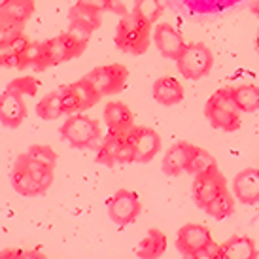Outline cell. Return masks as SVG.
Instances as JSON below:
<instances>
[{
	"mask_svg": "<svg viewBox=\"0 0 259 259\" xmlns=\"http://www.w3.org/2000/svg\"><path fill=\"white\" fill-rule=\"evenodd\" d=\"M174 14L187 21H214L248 6V0H165Z\"/></svg>",
	"mask_w": 259,
	"mask_h": 259,
	"instance_id": "obj_1",
	"label": "cell"
},
{
	"mask_svg": "<svg viewBox=\"0 0 259 259\" xmlns=\"http://www.w3.org/2000/svg\"><path fill=\"white\" fill-rule=\"evenodd\" d=\"M153 38V25L144 17L129 12L123 15L115 27V48L129 55H142L148 51Z\"/></svg>",
	"mask_w": 259,
	"mask_h": 259,
	"instance_id": "obj_2",
	"label": "cell"
},
{
	"mask_svg": "<svg viewBox=\"0 0 259 259\" xmlns=\"http://www.w3.org/2000/svg\"><path fill=\"white\" fill-rule=\"evenodd\" d=\"M87 48V42L79 40L72 32H63L59 36H53L46 42H40V59H38V66L34 72H42L48 70L51 66L63 65L66 61L79 57Z\"/></svg>",
	"mask_w": 259,
	"mask_h": 259,
	"instance_id": "obj_3",
	"label": "cell"
},
{
	"mask_svg": "<svg viewBox=\"0 0 259 259\" xmlns=\"http://www.w3.org/2000/svg\"><path fill=\"white\" fill-rule=\"evenodd\" d=\"M204 115L214 129L225 131V133H235L240 129L242 112L237 108V104L233 101L231 87L218 89L210 97L204 104Z\"/></svg>",
	"mask_w": 259,
	"mask_h": 259,
	"instance_id": "obj_4",
	"label": "cell"
},
{
	"mask_svg": "<svg viewBox=\"0 0 259 259\" xmlns=\"http://www.w3.org/2000/svg\"><path fill=\"white\" fill-rule=\"evenodd\" d=\"M61 138L76 150H97L102 140L101 125L83 114H72L61 125Z\"/></svg>",
	"mask_w": 259,
	"mask_h": 259,
	"instance_id": "obj_5",
	"label": "cell"
},
{
	"mask_svg": "<svg viewBox=\"0 0 259 259\" xmlns=\"http://www.w3.org/2000/svg\"><path fill=\"white\" fill-rule=\"evenodd\" d=\"M178 72L187 79H201L208 76L214 66V55L204 44H186L182 55L176 59Z\"/></svg>",
	"mask_w": 259,
	"mask_h": 259,
	"instance_id": "obj_6",
	"label": "cell"
},
{
	"mask_svg": "<svg viewBox=\"0 0 259 259\" xmlns=\"http://www.w3.org/2000/svg\"><path fill=\"white\" fill-rule=\"evenodd\" d=\"M61 104H63V112L66 115L72 114H81L85 110L93 108L97 102L102 99V95L95 89L91 81H87L85 78L72 81L68 85L61 87Z\"/></svg>",
	"mask_w": 259,
	"mask_h": 259,
	"instance_id": "obj_7",
	"label": "cell"
},
{
	"mask_svg": "<svg viewBox=\"0 0 259 259\" xmlns=\"http://www.w3.org/2000/svg\"><path fill=\"white\" fill-rule=\"evenodd\" d=\"M83 78L91 81L95 89L102 95V97H110V95L121 93L127 79H129V68L119 63H112V65H102L93 68L91 72H87Z\"/></svg>",
	"mask_w": 259,
	"mask_h": 259,
	"instance_id": "obj_8",
	"label": "cell"
},
{
	"mask_svg": "<svg viewBox=\"0 0 259 259\" xmlns=\"http://www.w3.org/2000/svg\"><path fill=\"white\" fill-rule=\"evenodd\" d=\"M106 208H108L110 220L115 225L127 227L138 220L142 212V204H140L138 193L129 191V189H119L106 201Z\"/></svg>",
	"mask_w": 259,
	"mask_h": 259,
	"instance_id": "obj_9",
	"label": "cell"
},
{
	"mask_svg": "<svg viewBox=\"0 0 259 259\" xmlns=\"http://www.w3.org/2000/svg\"><path fill=\"white\" fill-rule=\"evenodd\" d=\"M97 163L104 166L114 165H129L135 163V150L131 146L127 135H112L104 137L97 148Z\"/></svg>",
	"mask_w": 259,
	"mask_h": 259,
	"instance_id": "obj_10",
	"label": "cell"
},
{
	"mask_svg": "<svg viewBox=\"0 0 259 259\" xmlns=\"http://www.w3.org/2000/svg\"><path fill=\"white\" fill-rule=\"evenodd\" d=\"M193 202L201 210H204L210 202L214 201L216 197L229 189L227 187V180L220 170H212L206 174H199L193 176Z\"/></svg>",
	"mask_w": 259,
	"mask_h": 259,
	"instance_id": "obj_11",
	"label": "cell"
},
{
	"mask_svg": "<svg viewBox=\"0 0 259 259\" xmlns=\"http://www.w3.org/2000/svg\"><path fill=\"white\" fill-rule=\"evenodd\" d=\"M212 244H214V238L210 235V231L199 223H186L176 235V248L184 257L195 255Z\"/></svg>",
	"mask_w": 259,
	"mask_h": 259,
	"instance_id": "obj_12",
	"label": "cell"
},
{
	"mask_svg": "<svg viewBox=\"0 0 259 259\" xmlns=\"http://www.w3.org/2000/svg\"><path fill=\"white\" fill-rule=\"evenodd\" d=\"M135 150V163H150L161 151V137L151 127H133L127 135Z\"/></svg>",
	"mask_w": 259,
	"mask_h": 259,
	"instance_id": "obj_13",
	"label": "cell"
},
{
	"mask_svg": "<svg viewBox=\"0 0 259 259\" xmlns=\"http://www.w3.org/2000/svg\"><path fill=\"white\" fill-rule=\"evenodd\" d=\"M153 44L159 50V53L165 59H170V61H176L186 48L182 32L168 23H159L153 29Z\"/></svg>",
	"mask_w": 259,
	"mask_h": 259,
	"instance_id": "obj_14",
	"label": "cell"
},
{
	"mask_svg": "<svg viewBox=\"0 0 259 259\" xmlns=\"http://www.w3.org/2000/svg\"><path fill=\"white\" fill-rule=\"evenodd\" d=\"M27 117V104L23 95L4 89L0 93V123L8 129H17Z\"/></svg>",
	"mask_w": 259,
	"mask_h": 259,
	"instance_id": "obj_15",
	"label": "cell"
},
{
	"mask_svg": "<svg viewBox=\"0 0 259 259\" xmlns=\"http://www.w3.org/2000/svg\"><path fill=\"white\" fill-rule=\"evenodd\" d=\"M233 195L238 202L253 206L259 202V168H244L233 180Z\"/></svg>",
	"mask_w": 259,
	"mask_h": 259,
	"instance_id": "obj_16",
	"label": "cell"
},
{
	"mask_svg": "<svg viewBox=\"0 0 259 259\" xmlns=\"http://www.w3.org/2000/svg\"><path fill=\"white\" fill-rule=\"evenodd\" d=\"M102 117H104V123L108 127V133L112 135H129L131 129L135 127V117H133V112L129 110L127 104L123 102H108L104 106V112H102Z\"/></svg>",
	"mask_w": 259,
	"mask_h": 259,
	"instance_id": "obj_17",
	"label": "cell"
},
{
	"mask_svg": "<svg viewBox=\"0 0 259 259\" xmlns=\"http://www.w3.org/2000/svg\"><path fill=\"white\" fill-rule=\"evenodd\" d=\"M195 151V146L189 142H176L168 148L165 155H163V163L161 168L166 176H180L184 170H187V165L191 161V155Z\"/></svg>",
	"mask_w": 259,
	"mask_h": 259,
	"instance_id": "obj_18",
	"label": "cell"
},
{
	"mask_svg": "<svg viewBox=\"0 0 259 259\" xmlns=\"http://www.w3.org/2000/svg\"><path fill=\"white\" fill-rule=\"evenodd\" d=\"M151 95H153V101L159 102L161 106H176L184 101L186 91H184V85L176 78L161 76L153 81Z\"/></svg>",
	"mask_w": 259,
	"mask_h": 259,
	"instance_id": "obj_19",
	"label": "cell"
},
{
	"mask_svg": "<svg viewBox=\"0 0 259 259\" xmlns=\"http://www.w3.org/2000/svg\"><path fill=\"white\" fill-rule=\"evenodd\" d=\"M222 259H257V246L246 235H233L222 246Z\"/></svg>",
	"mask_w": 259,
	"mask_h": 259,
	"instance_id": "obj_20",
	"label": "cell"
},
{
	"mask_svg": "<svg viewBox=\"0 0 259 259\" xmlns=\"http://www.w3.org/2000/svg\"><path fill=\"white\" fill-rule=\"evenodd\" d=\"M29 44L30 40L25 32L0 42V68H17L23 51L29 48Z\"/></svg>",
	"mask_w": 259,
	"mask_h": 259,
	"instance_id": "obj_21",
	"label": "cell"
},
{
	"mask_svg": "<svg viewBox=\"0 0 259 259\" xmlns=\"http://www.w3.org/2000/svg\"><path fill=\"white\" fill-rule=\"evenodd\" d=\"M14 165L21 166L25 172H29L34 180L44 187V191L48 193V189L51 187L53 184V166H48V165H42V163H38L36 159H32L25 151V153H19L17 157H15V163Z\"/></svg>",
	"mask_w": 259,
	"mask_h": 259,
	"instance_id": "obj_22",
	"label": "cell"
},
{
	"mask_svg": "<svg viewBox=\"0 0 259 259\" xmlns=\"http://www.w3.org/2000/svg\"><path fill=\"white\" fill-rule=\"evenodd\" d=\"M166 252V235L161 229H148L137 253L140 259H159Z\"/></svg>",
	"mask_w": 259,
	"mask_h": 259,
	"instance_id": "obj_23",
	"label": "cell"
},
{
	"mask_svg": "<svg viewBox=\"0 0 259 259\" xmlns=\"http://www.w3.org/2000/svg\"><path fill=\"white\" fill-rule=\"evenodd\" d=\"M10 182H12V187H14L15 193L21 195V197H40V195L46 193L44 187L29 172H25L21 166L17 165L12 166Z\"/></svg>",
	"mask_w": 259,
	"mask_h": 259,
	"instance_id": "obj_24",
	"label": "cell"
},
{
	"mask_svg": "<svg viewBox=\"0 0 259 259\" xmlns=\"http://www.w3.org/2000/svg\"><path fill=\"white\" fill-rule=\"evenodd\" d=\"M233 101L242 114H252L259 110V87L246 83V85L231 87Z\"/></svg>",
	"mask_w": 259,
	"mask_h": 259,
	"instance_id": "obj_25",
	"label": "cell"
},
{
	"mask_svg": "<svg viewBox=\"0 0 259 259\" xmlns=\"http://www.w3.org/2000/svg\"><path fill=\"white\" fill-rule=\"evenodd\" d=\"M65 114L63 112V104H61V91H51L48 93L44 99H40V102L36 104V115L44 121H55L61 115Z\"/></svg>",
	"mask_w": 259,
	"mask_h": 259,
	"instance_id": "obj_26",
	"label": "cell"
},
{
	"mask_svg": "<svg viewBox=\"0 0 259 259\" xmlns=\"http://www.w3.org/2000/svg\"><path fill=\"white\" fill-rule=\"evenodd\" d=\"M212 170H218V161L216 157L210 153V151L202 150L199 146H195V151L191 155V161L187 165L186 172L193 174V176H199V174H206L212 172Z\"/></svg>",
	"mask_w": 259,
	"mask_h": 259,
	"instance_id": "obj_27",
	"label": "cell"
},
{
	"mask_svg": "<svg viewBox=\"0 0 259 259\" xmlns=\"http://www.w3.org/2000/svg\"><path fill=\"white\" fill-rule=\"evenodd\" d=\"M235 201H237L235 195H231L229 189H225L220 197H216V199L204 208V212H206L210 218H214V220H225V218H229L231 214L235 212Z\"/></svg>",
	"mask_w": 259,
	"mask_h": 259,
	"instance_id": "obj_28",
	"label": "cell"
},
{
	"mask_svg": "<svg viewBox=\"0 0 259 259\" xmlns=\"http://www.w3.org/2000/svg\"><path fill=\"white\" fill-rule=\"evenodd\" d=\"M68 21H79L89 25L91 29H99L102 25V12L95 10V8H89L85 4H74L70 10H68Z\"/></svg>",
	"mask_w": 259,
	"mask_h": 259,
	"instance_id": "obj_29",
	"label": "cell"
},
{
	"mask_svg": "<svg viewBox=\"0 0 259 259\" xmlns=\"http://www.w3.org/2000/svg\"><path fill=\"white\" fill-rule=\"evenodd\" d=\"M163 10H165V0H135L133 14L144 17L146 21L153 25L161 17Z\"/></svg>",
	"mask_w": 259,
	"mask_h": 259,
	"instance_id": "obj_30",
	"label": "cell"
},
{
	"mask_svg": "<svg viewBox=\"0 0 259 259\" xmlns=\"http://www.w3.org/2000/svg\"><path fill=\"white\" fill-rule=\"evenodd\" d=\"M2 10H6L14 19H17L19 23L25 25L32 17V14H34V0H14L8 6L2 8Z\"/></svg>",
	"mask_w": 259,
	"mask_h": 259,
	"instance_id": "obj_31",
	"label": "cell"
},
{
	"mask_svg": "<svg viewBox=\"0 0 259 259\" xmlns=\"http://www.w3.org/2000/svg\"><path fill=\"white\" fill-rule=\"evenodd\" d=\"M25 25L14 19L8 14L6 10H0V42H4L8 38H14L17 34H21Z\"/></svg>",
	"mask_w": 259,
	"mask_h": 259,
	"instance_id": "obj_32",
	"label": "cell"
},
{
	"mask_svg": "<svg viewBox=\"0 0 259 259\" xmlns=\"http://www.w3.org/2000/svg\"><path fill=\"white\" fill-rule=\"evenodd\" d=\"M78 4H85L89 8H95L99 12H112L115 15H127V8L123 4V0H76Z\"/></svg>",
	"mask_w": 259,
	"mask_h": 259,
	"instance_id": "obj_33",
	"label": "cell"
},
{
	"mask_svg": "<svg viewBox=\"0 0 259 259\" xmlns=\"http://www.w3.org/2000/svg\"><path fill=\"white\" fill-rule=\"evenodd\" d=\"M8 91H14V93L19 95H29V97H34L38 91V81L32 76H19V78L12 79L6 85Z\"/></svg>",
	"mask_w": 259,
	"mask_h": 259,
	"instance_id": "obj_34",
	"label": "cell"
},
{
	"mask_svg": "<svg viewBox=\"0 0 259 259\" xmlns=\"http://www.w3.org/2000/svg\"><path fill=\"white\" fill-rule=\"evenodd\" d=\"M32 159H36L38 163H42V165H48V166H53L55 168V163H57V153L53 151V148L46 144H32L27 150Z\"/></svg>",
	"mask_w": 259,
	"mask_h": 259,
	"instance_id": "obj_35",
	"label": "cell"
},
{
	"mask_svg": "<svg viewBox=\"0 0 259 259\" xmlns=\"http://www.w3.org/2000/svg\"><path fill=\"white\" fill-rule=\"evenodd\" d=\"M23 250H14V248H6L0 252V259H23L21 257Z\"/></svg>",
	"mask_w": 259,
	"mask_h": 259,
	"instance_id": "obj_36",
	"label": "cell"
},
{
	"mask_svg": "<svg viewBox=\"0 0 259 259\" xmlns=\"http://www.w3.org/2000/svg\"><path fill=\"white\" fill-rule=\"evenodd\" d=\"M21 257L23 259H48L42 252H38V250H23Z\"/></svg>",
	"mask_w": 259,
	"mask_h": 259,
	"instance_id": "obj_37",
	"label": "cell"
},
{
	"mask_svg": "<svg viewBox=\"0 0 259 259\" xmlns=\"http://www.w3.org/2000/svg\"><path fill=\"white\" fill-rule=\"evenodd\" d=\"M248 8H250V12L253 15L259 17V0H248Z\"/></svg>",
	"mask_w": 259,
	"mask_h": 259,
	"instance_id": "obj_38",
	"label": "cell"
},
{
	"mask_svg": "<svg viewBox=\"0 0 259 259\" xmlns=\"http://www.w3.org/2000/svg\"><path fill=\"white\" fill-rule=\"evenodd\" d=\"M10 2H14V0H0V10H2L4 6H8Z\"/></svg>",
	"mask_w": 259,
	"mask_h": 259,
	"instance_id": "obj_39",
	"label": "cell"
},
{
	"mask_svg": "<svg viewBox=\"0 0 259 259\" xmlns=\"http://www.w3.org/2000/svg\"><path fill=\"white\" fill-rule=\"evenodd\" d=\"M255 51H257L259 55V30H257V36H255Z\"/></svg>",
	"mask_w": 259,
	"mask_h": 259,
	"instance_id": "obj_40",
	"label": "cell"
},
{
	"mask_svg": "<svg viewBox=\"0 0 259 259\" xmlns=\"http://www.w3.org/2000/svg\"><path fill=\"white\" fill-rule=\"evenodd\" d=\"M184 259H197V257H195V255H186Z\"/></svg>",
	"mask_w": 259,
	"mask_h": 259,
	"instance_id": "obj_41",
	"label": "cell"
}]
</instances>
